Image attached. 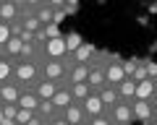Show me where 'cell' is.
<instances>
[{
    "mask_svg": "<svg viewBox=\"0 0 157 125\" xmlns=\"http://www.w3.org/2000/svg\"><path fill=\"white\" fill-rule=\"evenodd\" d=\"M66 65H63V60H50L47 57L45 65H42V78L45 81H52V84L58 86H66Z\"/></svg>",
    "mask_w": 157,
    "mask_h": 125,
    "instance_id": "obj_1",
    "label": "cell"
},
{
    "mask_svg": "<svg viewBox=\"0 0 157 125\" xmlns=\"http://www.w3.org/2000/svg\"><path fill=\"white\" fill-rule=\"evenodd\" d=\"M107 115H110V123H113V125H131V120H134L131 104H126V102L115 104V107H113Z\"/></svg>",
    "mask_w": 157,
    "mask_h": 125,
    "instance_id": "obj_2",
    "label": "cell"
},
{
    "mask_svg": "<svg viewBox=\"0 0 157 125\" xmlns=\"http://www.w3.org/2000/svg\"><path fill=\"white\" fill-rule=\"evenodd\" d=\"M131 112H134V120H144V123H157V112H152L149 102L134 99V102H131Z\"/></svg>",
    "mask_w": 157,
    "mask_h": 125,
    "instance_id": "obj_3",
    "label": "cell"
},
{
    "mask_svg": "<svg viewBox=\"0 0 157 125\" xmlns=\"http://www.w3.org/2000/svg\"><path fill=\"white\" fill-rule=\"evenodd\" d=\"M18 97H21V89H18V84H13L11 78L0 84V104H16Z\"/></svg>",
    "mask_w": 157,
    "mask_h": 125,
    "instance_id": "obj_4",
    "label": "cell"
},
{
    "mask_svg": "<svg viewBox=\"0 0 157 125\" xmlns=\"http://www.w3.org/2000/svg\"><path fill=\"white\" fill-rule=\"evenodd\" d=\"M63 120H66L68 125H84V123H89V117L84 115V109H81V104H68L66 109H63Z\"/></svg>",
    "mask_w": 157,
    "mask_h": 125,
    "instance_id": "obj_5",
    "label": "cell"
},
{
    "mask_svg": "<svg viewBox=\"0 0 157 125\" xmlns=\"http://www.w3.org/2000/svg\"><path fill=\"white\" fill-rule=\"evenodd\" d=\"M21 16L16 0H0V23H13Z\"/></svg>",
    "mask_w": 157,
    "mask_h": 125,
    "instance_id": "obj_6",
    "label": "cell"
},
{
    "mask_svg": "<svg viewBox=\"0 0 157 125\" xmlns=\"http://www.w3.org/2000/svg\"><path fill=\"white\" fill-rule=\"evenodd\" d=\"M81 109H84V115H86L89 120L105 115V107H102V102H100V97H97V94H89V97L81 102Z\"/></svg>",
    "mask_w": 157,
    "mask_h": 125,
    "instance_id": "obj_7",
    "label": "cell"
},
{
    "mask_svg": "<svg viewBox=\"0 0 157 125\" xmlns=\"http://www.w3.org/2000/svg\"><path fill=\"white\" fill-rule=\"evenodd\" d=\"M58 89H60L58 84H52V81H45V78H42L37 86H34V97H37L39 102H50V99L55 97Z\"/></svg>",
    "mask_w": 157,
    "mask_h": 125,
    "instance_id": "obj_8",
    "label": "cell"
},
{
    "mask_svg": "<svg viewBox=\"0 0 157 125\" xmlns=\"http://www.w3.org/2000/svg\"><path fill=\"white\" fill-rule=\"evenodd\" d=\"M97 97H100V102H102V107H105V112H110V109L115 107V104H121L115 86H102V89L97 91Z\"/></svg>",
    "mask_w": 157,
    "mask_h": 125,
    "instance_id": "obj_9",
    "label": "cell"
},
{
    "mask_svg": "<svg viewBox=\"0 0 157 125\" xmlns=\"http://www.w3.org/2000/svg\"><path fill=\"white\" fill-rule=\"evenodd\" d=\"M115 91H118V99H121V102L131 104V102H134V97H136V84L131 78H123L121 84L115 86Z\"/></svg>",
    "mask_w": 157,
    "mask_h": 125,
    "instance_id": "obj_10",
    "label": "cell"
},
{
    "mask_svg": "<svg viewBox=\"0 0 157 125\" xmlns=\"http://www.w3.org/2000/svg\"><path fill=\"white\" fill-rule=\"evenodd\" d=\"M50 102H52V107H55L58 112L63 115V109H66L68 104H73V97H71V89H68V86H60V89L55 91V97H52Z\"/></svg>",
    "mask_w": 157,
    "mask_h": 125,
    "instance_id": "obj_11",
    "label": "cell"
},
{
    "mask_svg": "<svg viewBox=\"0 0 157 125\" xmlns=\"http://www.w3.org/2000/svg\"><path fill=\"white\" fill-rule=\"evenodd\" d=\"M123 78H126V73H123V68H121V60L110 62V65L105 68V81H107V86H118Z\"/></svg>",
    "mask_w": 157,
    "mask_h": 125,
    "instance_id": "obj_12",
    "label": "cell"
},
{
    "mask_svg": "<svg viewBox=\"0 0 157 125\" xmlns=\"http://www.w3.org/2000/svg\"><path fill=\"white\" fill-rule=\"evenodd\" d=\"M16 107H18V109H29V112H37V107H39V99L34 97L32 91H21V97H18Z\"/></svg>",
    "mask_w": 157,
    "mask_h": 125,
    "instance_id": "obj_13",
    "label": "cell"
},
{
    "mask_svg": "<svg viewBox=\"0 0 157 125\" xmlns=\"http://www.w3.org/2000/svg\"><path fill=\"white\" fill-rule=\"evenodd\" d=\"M89 94H92V91H89V86H86V84H76V86H71V97H73V102H76V104H81L86 97H89Z\"/></svg>",
    "mask_w": 157,
    "mask_h": 125,
    "instance_id": "obj_14",
    "label": "cell"
},
{
    "mask_svg": "<svg viewBox=\"0 0 157 125\" xmlns=\"http://www.w3.org/2000/svg\"><path fill=\"white\" fill-rule=\"evenodd\" d=\"M63 42H66V55L81 47V37H78L76 31H73V34H68V37H63Z\"/></svg>",
    "mask_w": 157,
    "mask_h": 125,
    "instance_id": "obj_15",
    "label": "cell"
},
{
    "mask_svg": "<svg viewBox=\"0 0 157 125\" xmlns=\"http://www.w3.org/2000/svg\"><path fill=\"white\" fill-rule=\"evenodd\" d=\"M147 78H149V76H147L144 60H139V65H136V70H134V73H131V81H134V84H144Z\"/></svg>",
    "mask_w": 157,
    "mask_h": 125,
    "instance_id": "obj_16",
    "label": "cell"
},
{
    "mask_svg": "<svg viewBox=\"0 0 157 125\" xmlns=\"http://www.w3.org/2000/svg\"><path fill=\"white\" fill-rule=\"evenodd\" d=\"M11 73H13V62L6 60V57H0V84L11 78Z\"/></svg>",
    "mask_w": 157,
    "mask_h": 125,
    "instance_id": "obj_17",
    "label": "cell"
},
{
    "mask_svg": "<svg viewBox=\"0 0 157 125\" xmlns=\"http://www.w3.org/2000/svg\"><path fill=\"white\" fill-rule=\"evenodd\" d=\"M136 65H139V60H121V68H123L126 78H131V73L136 70Z\"/></svg>",
    "mask_w": 157,
    "mask_h": 125,
    "instance_id": "obj_18",
    "label": "cell"
},
{
    "mask_svg": "<svg viewBox=\"0 0 157 125\" xmlns=\"http://www.w3.org/2000/svg\"><path fill=\"white\" fill-rule=\"evenodd\" d=\"M0 109H3V115H6L8 120H16V115H18V107H16V104H0Z\"/></svg>",
    "mask_w": 157,
    "mask_h": 125,
    "instance_id": "obj_19",
    "label": "cell"
},
{
    "mask_svg": "<svg viewBox=\"0 0 157 125\" xmlns=\"http://www.w3.org/2000/svg\"><path fill=\"white\" fill-rule=\"evenodd\" d=\"M8 39H11V29H8V23H0V47L6 45Z\"/></svg>",
    "mask_w": 157,
    "mask_h": 125,
    "instance_id": "obj_20",
    "label": "cell"
},
{
    "mask_svg": "<svg viewBox=\"0 0 157 125\" xmlns=\"http://www.w3.org/2000/svg\"><path fill=\"white\" fill-rule=\"evenodd\" d=\"M144 68H147V76L149 78H157V62L155 60H144Z\"/></svg>",
    "mask_w": 157,
    "mask_h": 125,
    "instance_id": "obj_21",
    "label": "cell"
},
{
    "mask_svg": "<svg viewBox=\"0 0 157 125\" xmlns=\"http://www.w3.org/2000/svg\"><path fill=\"white\" fill-rule=\"evenodd\" d=\"M89 125H113V123H110V115H100V117H92Z\"/></svg>",
    "mask_w": 157,
    "mask_h": 125,
    "instance_id": "obj_22",
    "label": "cell"
},
{
    "mask_svg": "<svg viewBox=\"0 0 157 125\" xmlns=\"http://www.w3.org/2000/svg\"><path fill=\"white\" fill-rule=\"evenodd\" d=\"M47 125H68V123L63 120V115H55L52 120H47Z\"/></svg>",
    "mask_w": 157,
    "mask_h": 125,
    "instance_id": "obj_23",
    "label": "cell"
},
{
    "mask_svg": "<svg viewBox=\"0 0 157 125\" xmlns=\"http://www.w3.org/2000/svg\"><path fill=\"white\" fill-rule=\"evenodd\" d=\"M26 125H45V120H42V117H37V115H34V117L32 120H29V123Z\"/></svg>",
    "mask_w": 157,
    "mask_h": 125,
    "instance_id": "obj_24",
    "label": "cell"
},
{
    "mask_svg": "<svg viewBox=\"0 0 157 125\" xmlns=\"http://www.w3.org/2000/svg\"><path fill=\"white\" fill-rule=\"evenodd\" d=\"M0 125H16V123H13V120H8V117H6V120H3V123H0Z\"/></svg>",
    "mask_w": 157,
    "mask_h": 125,
    "instance_id": "obj_25",
    "label": "cell"
},
{
    "mask_svg": "<svg viewBox=\"0 0 157 125\" xmlns=\"http://www.w3.org/2000/svg\"><path fill=\"white\" fill-rule=\"evenodd\" d=\"M3 120H6V115H3V109H0V123H3Z\"/></svg>",
    "mask_w": 157,
    "mask_h": 125,
    "instance_id": "obj_26",
    "label": "cell"
}]
</instances>
